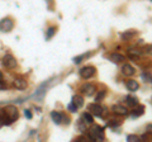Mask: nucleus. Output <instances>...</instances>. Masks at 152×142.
Wrapping results in <instances>:
<instances>
[{"mask_svg": "<svg viewBox=\"0 0 152 142\" xmlns=\"http://www.w3.org/2000/svg\"><path fill=\"white\" fill-rule=\"evenodd\" d=\"M126 102L127 104L129 107H136V105H138V99L134 98V97H127L126 98Z\"/></svg>", "mask_w": 152, "mask_h": 142, "instance_id": "obj_16", "label": "nucleus"}, {"mask_svg": "<svg viewBox=\"0 0 152 142\" xmlns=\"http://www.w3.org/2000/svg\"><path fill=\"white\" fill-rule=\"evenodd\" d=\"M146 50H147V52H148V53H151V55H152V45H151V46H148V47H147Z\"/></svg>", "mask_w": 152, "mask_h": 142, "instance_id": "obj_30", "label": "nucleus"}, {"mask_svg": "<svg viewBox=\"0 0 152 142\" xmlns=\"http://www.w3.org/2000/svg\"><path fill=\"white\" fill-rule=\"evenodd\" d=\"M24 114H26V117L28 118V119H31V118H32V114H31V111H26V112H24Z\"/></svg>", "mask_w": 152, "mask_h": 142, "instance_id": "obj_28", "label": "nucleus"}, {"mask_svg": "<svg viewBox=\"0 0 152 142\" xmlns=\"http://www.w3.org/2000/svg\"><path fill=\"white\" fill-rule=\"evenodd\" d=\"M147 131H151V132H152V124H150V126H147Z\"/></svg>", "mask_w": 152, "mask_h": 142, "instance_id": "obj_31", "label": "nucleus"}, {"mask_svg": "<svg viewBox=\"0 0 152 142\" xmlns=\"http://www.w3.org/2000/svg\"><path fill=\"white\" fill-rule=\"evenodd\" d=\"M1 65L5 69H9V70L15 69V66H17V59L14 57V56H12V55H5L1 59Z\"/></svg>", "mask_w": 152, "mask_h": 142, "instance_id": "obj_3", "label": "nucleus"}, {"mask_svg": "<svg viewBox=\"0 0 152 142\" xmlns=\"http://www.w3.org/2000/svg\"><path fill=\"white\" fill-rule=\"evenodd\" d=\"M4 89H7V83L5 81H0V90H4Z\"/></svg>", "mask_w": 152, "mask_h": 142, "instance_id": "obj_26", "label": "nucleus"}, {"mask_svg": "<svg viewBox=\"0 0 152 142\" xmlns=\"http://www.w3.org/2000/svg\"><path fill=\"white\" fill-rule=\"evenodd\" d=\"M56 34V27H50L46 33V40H51Z\"/></svg>", "mask_w": 152, "mask_h": 142, "instance_id": "obj_19", "label": "nucleus"}, {"mask_svg": "<svg viewBox=\"0 0 152 142\" xmlns=\"http://www.w3.org/2000/svg\"><path fill=\"white\" fill-rule=\"evenodd\" d=\"M4 124H8V121H7L5 114H4V111H0V128H1Z\"/></svg>", "mask_w": 152, "mask_h": 142, "instance_id": "obj_21", "label": "nucleus"}, {"mask_svg": "<svg viewBox=\"0 0 152 142\" xmlns=\"http://www.w3.org/2000/svg\"><path fill=\"white\" fill-rule=\"evenodd\" d=\"M118 124H119V122H109V123H108V126H109V127H113V126H118Z\"/></svg>", "mask_w": 152, "mask_h": 142, "instance_id": "obj_29", "label": "nucleus"}, {"mask_svg": "<svg viewBox=\"0 0 152 142\" xmlns=\"http://www.w3.org/2000/svg\"><path fill=\"white\" fill-rule=\"evenodd\" d=\"M14 27V22L10 18H3L0 20V32H4V33H8L13 29Z\"/></svg>", "mask_w": 152, "mask_h": 142, "instance_id": "obj_4", "label": "nucleus"}, {"mask_svg": "<svg viewBox=\"0 0 152 142\" xmlns=\"http://www.w3.org/2000/svg\"><path fill=\"white\" fill-rule=\"evenodd\" d=\"M14 88L18 89V90H24V89L28 86V83L24 78H15L13 81Z\"/></svg>", "mask_w": 152, "mask_h": 142, "instance_id": "obj_7", "label": "nucleus"}, {"mask_svg": "<svg viewBox=\"0 0 152 142\" xmlns=\"http://www.w3.org/2000/svg\"><path fill=\"white\" fill-rule=\"evenodd\" d=\"M4 114H5L7 117V121H8V124H10V123H13L14 121L18 119L19 117V113H18V109L14 105H8L4 108Z\"/></svg>", "mask_w": 152, "mask_h": 142, "instance_id": "obj_2", "label": "nucleus"}, {"mask_svg": "<svg viewBox=\"0 0 152 142\" xmlns=\"http://www.w3.org/2000/svg\"><path fill=\"white\" fill-rule=\"evenodd\" d=\"M51 118H52V121H53L56 124H61V122L64 121V114L61 112H56V111H53L51 113Z\"/></svg>", "mask_w": 152, "mask_h": 142, "instance_id": "obj_11", "label": "nucleus"}, {"mask_svg": "<svg viewBox=\"0 0 152 142\" xmlns=\"http://www.w3.org/2000/svg\"><path fill=\"white\" fill-rule=\"evenodd\" d=\"M95 72H96V69L94 67V66H85V67L83 69H80L79 71V74H80V76H81L83 79H90V78H93Z\"/></svg>", "mask_w": 152, "mask_h": 142, "instance_id": "obj_5", "label": "nucleus"}, {"mask_svg": "<svg viewBox=\"0 0 152 142\" xmlns=\"http://www.w3.org/2000/svg\"><path fill=\"white\" fill-rule=\"evenodd\" d=\"M122 72L124 75H127V76H132V75H134L136 70H134V67H133L132 65L126 64V65H123V67H122Z\"/></svg>", "mask_w": 152, "mask_h": 142, "instance_id": "obj_13", "label": "nucleus"}, {"mask_svg": "<svg viewBox=\"0 0 152 142\" xmlns=\"http://www.w3.org/2000/svg\"><path fill=\"white\" fill-rule=\"evenodd\" d=\"M71 104H72L76 109H79V108H81L84 105V98L81 95H74Z\"/></svg>", "mask_w": 152, "mask_h": 142, "instance_id": "obj_12", "label": "nucleus"}, {"mask_svg": "<svg viewBox=\"0 0 152 142\" xmlns=\"http://www.w3.org/2000/svg\"><path fill=\"white\" fill-rule=\"evenodd\" d=\"M1 80H3V72L0 71V81H1Z\"/></svg>", "mask_w": 152, "mask_h": 142, "instance_id": "obj_32", "label": "nucleus"}, {"mask_svg": "<svg viewBox=\"0 0 152 142\" xmlns=\"http://www.w3.org/2000/svg\"><path fill=\"white\" fill-rule=\"evenodd\" d=\"M127 142H141V138L136 135H128L127 136Z\"/></svg>", "mask_w": 152, "mask_h": 142, "instance_id": "obj_22", "label": "nucleus"}, {"mask_svg": "<svg viewBox=\"0 0 152 142\" xmlns=\"http://www.w3.org/2000/svg\"><path fill=\"white\" fill-rule=\"evenodd\" d=\"M142 80H143L145 83L152 84V75H151V72H142Z\"/></svg>", "mask_w": 152, "mask_h": 142, "instance_id": "obj_20", "label": "nucleus"}, {"mask_svg": "<svg viewBox=\"0 0 152 142\" xmlns=\"http://www.w3.org/2000/svg\"><path fill=\"white\" fill-rule=\"evenodd\" d=\"M72 142H88V141H86V138H85L84 136H80V137H77L76 140H74Z\"/></svg>", "mask_w": 152, "mask_h": 142, "instance_id": "obj_25", "label": "nucleus"}, {"mask_svg": "<svg viewBox=\"0 0 152 142\" xmlns=\"http://www.w3.org/2000/svg\"><path fill=\"white\" fill-rule=\"evenodd\" d=\"M69 109H70L71 112H74V113H76V111H77V109H76V108H75V107H74V105H72V104H71V103L69 104Z\"/></svg>", "mask_w": 152, "mask_h": 142, "instance_id": "obj_27", "label": "nucleus"}, {"mask_svg": "<svg viewBox=\"0 0 152 142\" xmlns=\"http://www.w3.org/2000/svg\"><path fill=\"white\" fill-rule=\"evenodd\" d=\"M112 111H113V113L114 114H118V116H126V114H128V109L126 107H123V105H113V108H112Z\"/></svg>", "mask_w": 152, "mask_h": 142, "instance_id": "obj_10", "label": "nucleus"}, {"mask_svg": "<svg viewBox=\"0 0 152 142\" xmlns=\"http://www.w3.org/2000/svg\"><path fill=\"white\" fill-rule=\"evenodd\" d=\"M89 113L93 116H96V117H103V113H104V108L99 104H90L89 105Z\"/></svg>", "mask_w": 152, "mask_h": 142, "instance_id": "obj_6", "label": "nucleus"}, {"mask_svg": "<svg viewBox=\"0 0 152 142\" xmlns=\"http://www.w3.org/2000/svg\"><path fill=\"white\" fill-rule=\"evenodd\" d=\"M138 34V32L136 29H131V31H126L122 33V38L123 40H131V38H134V37Z\"/></svg>", "mask_w": 152, "mask_h": 142, "instance_id": "obj_15", "label": "nucleus"}, {"mask_svg": "<svg viewBox=\"0 0 152 142\" xmlns=\"http://www.w3.org/2000/svg\"><path fill=\"white\" fill-rule=\"evenodd\" d=\"M80 90H81V93H84L85 95L90 97V95H93V94L96 91V88H95L93 84H85V85H83V86H81Z\"/></svg>", "mask_w": 152, "mask_h": 142, "instance_id": "obj_8", "label": "nucleus"}, {"mask_svg": "<svg viewBox=\"0 0 152 142\" xmlns=\"http://www.w3.org/2000/svg\"><path fill=\"white\" fill-rule=\"evenodd\" d=\"M88 137L91 142H103L104 141V130L100 126L93 124L88 131Z\"/></svg>", "mask_w": 152, "mask_h": 142, "instance_id": "obj_1", "label": "nucleus"}, {"mask_svg": "<svg viewBox=\"0 0 152 142\" xmlns=\"http://www.w3.org/2000/svg\"><path fill=\"white\" fill-rule=\"evenodd\" d=\"M145 113V107L143 105H138L133 111V117H141Z\"/></svg>", "mask_w": 152, "mask_h": 142, "instance_id": "obj_17", "label": "nucleus"}, {"mask_svg": "<svg viewBox=\"0 0 152 142\" xmlns=\"http://www.w3.org/2000/svg\"><path fill=\"white\" fill-rule=\"evenodd\" d=\"M105 95H107V91H105V90H100V91L98 93L96 98H95V102H100V100H103Z\"/></svg>", "mask_w": 152, "mask_h": 142, "instance_id": "obj_23", "label": "nucleus"}, {"mask_svg": "<svg viewBox=\"0 0 152 142\" xmlns=\"http://www.w3.org/2000/svg\"><path fill=\"white\" fill-rule=\"evenodd\" d=\"M85 57H88V55H81V56H77V57H75V59H74V62H75V64H80V62H81V61H83Z\"/></svg>", "mask_w": 152, "mask_h": 142, "instance_id": "obj_24", "label": "nucleus"}, {"mask_svg": "<svg viewBox=\"0 0 152 142\" xmlns=\"http://www.w3.org/2000/svg\"><path fill=\"white\" fill-rule=\"evenodd\" d=\"M109 60L112 61L114 64H119V62H124L126 61V57L121 53H118V52H113V53L109 56Z\"/></svg>", "mask_w": 152, "mask_h": 142, "instance_id": "obj_9", "label": "nucleus"}, {"mask_svg": "<svg viewBox=\"0 0 152 142\" xmlns=\"http://www.w3.org/2000/svg\"><path fill=\"white\" fill-rule=\"evenodd\" d=\"M126 86H127V89L129 91H136V90H138L140 85H138V83H137L136 80H127V81H126Z\"/></svg>", "mask_w": 152, "mask_h": 142, "instance_id": "obj_14", "label": "nucleus"}, {"mask_svg": "<svg viewBox=\"0 0 152 142\" xmlns=\"http://www.w3.org/2000/svg\"><path fill=\"white\" fill-rule=\"evenodd\" d=\"M83 121H85L86 123H89V124H91V123H94V118H93V116L90 114V113L88 112H85L84 114H83Z\"/></svg>", "mask_w": 152, "mask_h": 142, "instance_id": "obj_18", "label": "nucleus"}]
</instances>
